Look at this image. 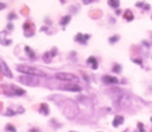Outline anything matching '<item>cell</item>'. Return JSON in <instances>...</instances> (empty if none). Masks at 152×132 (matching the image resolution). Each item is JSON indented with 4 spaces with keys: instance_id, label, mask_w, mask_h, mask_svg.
<instances>
[{
    "instance_id": "obj_1",
    "label": "cell",
    "mask_w": 152,
    "mask_h": 132,
    "mask_svg": "<svg viewBox=\"0 0 152 132\" xmlns=\"http://www.w3.org/2000/svg\"><path fill=\"white\" fill-rule=\"evenodd\" d=\"M58 106H59V109L62 111V113H63L65 117L70 118V119H72V118L78 113L77 105H76L72 100H64V101L59 102Z\"/></svg>"
},
{
    "instance_id": "obj_2",
    "label": "cell",
    "mask_w": 152,
    "mask_h": 132,
    "mask_svg": "<svg viewBox=\"0 0 152 132\" xmlns=\"http://www.w3.org/2000/svg\"><path fill=\"white\" fill-rule=\"evenodd\" d=\"M0 92L4 93L5 95L7 96H13V95H18V96H21L25 94V90L23 88H18L15 87L14 84H2L0 87Z\"/></svg>"
},
{
    "instance_id": "obj_3",
    "label": "cell",
    "mask_w": 152,
    "mask_h": 132,
    "mask_svg": "<svg viewBox=\"0 0 152 132\" xmlns=\"http://www.w3.org/2000/svg\"><path fill=\"white\" fill-rule=\"evenodd\" d=\"M17 70L23 74H30V75H36V76H46L44 71L40 69L32 67V65H26V64H19L17 65Z\"/></svg>"
},
{
    "instance_id": "obj_4",
    "label": "cell",
    "mask_w": 152,
    "mask_h": 132,
    "mask_svg": "<svg viewBox=\"0 0 152 132\" xmlns=\"http://www.w3.org/2000/svg\"><path fill=\"white\" fill-rule=\"evenodd\" d=\"M19 81L23 83V84H26V86H38L39 84V80L36 75H30V74H26L25 76H21L19 77Z\"/></svg>"
},
{
    "instance_id": "obj_5",
    "label": "cell",
    "mask_w": 152,
    "mask_h": 132,
    "mask_svg": "<svg viewBox=\"0 0 152 132\" xmlns=\"http://www.w3.org/2000/svg\"><path fill=\"white\" fill-rule=\"evenodd\" d=\"M56 78L61 80V81H66V82H77L78 81V77L74 74H70V73H57L56 75Z\"/></svg>"
},
{
    "instance_id": "obj_6",
    "label": "cell",
    "mask_w": 152,
    "mask_h": 132,
    "mask_svg": "<svg viewBox=\"0 0 152 132\" xmlns=\"http://www.w3.org/2000/svg\"><path fill=\"white\" fill-rule=\"evenodd\" d=\"M0 71H1L6 77H8V78H12V77H13V74H12L10 67L6 64V62H5L2 58H0Z\"/></svg>"
},
{
    "instance_id": "obj_7",
    "label": "cell",
    "mask_w": 152,
    "mask_h": 132,
    "mask_svg": "<svg viewBox=\"0 0 152 132\" xmlns=\"http://www.w3.org/2000/svg\"><path fill=\"white\" fill-rule=\"evenodd\" d=\"M102 81L106 84H116V83H119V80L115 76H110V75H103Z\"/></svg>"
},
{
    "instance_id": "obj_8",
    "label": "cell",
    "mask_w": 152,
    "mask_h": 132,
    "mask_svg": "<svg viewBox=\"0 0 152 132\" xmlns=\"http://www.w3.org/2000/svg\"><path fill=\"white\" fill-rule=\"evenodd\" d=\"M90 38V34H83V33H77L75 36V40L81 43V44H86L87 40Z\"/></svg>"
},
{
    "instance_id": "obj_9",
    "label": "cell",
    "mask_w": 152,
    "mask_h": 132,
    "mask_svg": "<svg viewBox=\"0 0 152 132\" xmlns=\"http://www.w3.org/2000/svg\"><path fill=\"white\" fill-rule=\"evenodd\" d=\"M23 112H24V108L23 107H15V108L8 107L5 115H15V114H19V113H23Z\"/></svg>"
},
{
    "instance_id": "obj_10",
    "label": "cell",
    "mask_w": 152,
    "mask_h": 132,
    "mask_svg": "<svg viewBox=\"0 0 152 132\" xmlns=\"http://www.w3.org/2000/svg\"><path fill=\"white\" fill-rule=\"evenodd\" d=\"M56 54H57V49H52L51 51H49V52H45V54H44V56H43V59H44V62H46V63L51 62L52 57H53Z\"/></svg>"
},
{
    "instance_id": "obj_11",
    "label": "cell",
    "mask_w": 152,
    "mask_h": 132,
    "mask_svg": "<svg viewBox=\"0 0 152 132\" xmlns=\"http://www.w3.org/2000/svg\"><path fill=\"white\" fill-rule=\"evenodd\" d=\"M124 117L122 115H115L114 117V119H113V121H112V125H113V127H119L120 125H122L124 124Z\"/></svg>"
},
{
    "instance_id": "obj_12",
    "label": "cell",
    "mask_w": 152,
    "mask_h": 132,
    "mask_svg": "<svg viewBox=\"0 0 152 132\" xmlns=\"http://www.w3.org/2000/svg\"><path fill=\"white\" fill-rule=\"evenodd\" d=\"M6 34H7L6 31L0 32V44H2V45H10V44H12V40L11 39H7L6 38Z\"/></svg>"
},
{
    "instance_id": "obj_13",
    "label": "cell",
    "mask_w": 152,
    "mask_h": 132,
    "mask_svg": "<svg viewBox=\"0 0 152 132\" xmlns=\"http://www.w3.org/2000/svg\"><path fill=\"white\" fill-rule=\"evenodd\" d=\"M59 88L63 90H71V92H80L81 90V87L78 84H69L66 87H59Z\"/></svg>"
},
{
    "instance_id": "obj_14",
    "label": "cell",
    "mask_w": 152,
    "mask_h": 132,
    "mask_svg": "<svg viewBox=\"0 0 152 132\" xmlns=\"http://www.w3.org/2000/svg\"><path fill=\"white\" fill-rule=\"evenodd\" d=\"M87 63L90 65L91 69H97V59H96L94 56H90V57L87 59Z\"/></svg>"
},
{
    "instance_id": "obj_15",
    "label": "cell",
    "mask_w": 152,
    "mask_h": 132,
    "mask_svg": "<svg viewBox=\"0 0 152 132\" xmlns=\"http://www.w3.org/2000/svg\"><path fill=\"white\" fill-rule=\"evenodd\" d=\"M23 27H24V33H26L28 30H30L31 32H34V30H33L34 26H33V24H32L31 21H28V20L24 23V26H23Z\"/></svg>"
},
{
    "instance_id": "obj_16",
    "label": "cell",
    "mask_w": 152,
    "mask_h": 132,
    "mask_svg": "<svg viewBox=\"0 0 152 132\" xmlns=\"http://www.w3.org/2000/svg\"><path fill=\"white\" fill-rule=\"evenodd\" d=\"M49 112H50L49 106L46 103H40V106H39V113L43 114V115H48Z\"/></svg>"
},
{
    "instance_id": "obj_17",
    "label": "cell",
    "mask_w": 152,
    "mask_h": 132,
    "mask_svg": "<svg viewBox=\"0 0 152 132\" xmlns=\"http://www.w3.org/2000/svg\"><path fill=\"white\" fill-rule=\"evenodd\" d=\"M124 19H126L127 21H132L134 19V15H133V13H132L131 10H126L124 12Z\"/></svg>"
},
{
    "instance_id": "obj_18",
    "label": "cell",
    "mask_w": 152,
    "mask_h": 132,
    "mask_svg": "<svg viewBox=\"0 0 152 132\" xmlns=\"http://www.w3.org/2000/svg\"><path fill=\"white\" fill-rule=\"evenodd\" d=\"M25 52H26V55H27L31 59H36V54L32 51V49H31L30 46H25Z\"/></svg>"
},
{
    "instance_id": "obj_19",
    "label": "cell",
    "mask_w": 152,
    "mask_h": 132,
    "mask_svg": "<svg viewBox=\"0 0 152 132\" xmlns=\"http://www.w3.org/2000/svg\"><path fill=\"white\" fill-rule=\"evenodd\" d=\"M108 5L113 8H118L120 6V1L119 0H108Z\"/></svg>"
},
{
    "instance_id": "obj_20",
    "label": "cell",
    "mask_w": 152,
    "mask_h": 132,
    "mask_svg": "<svg viewBox=\"0 0 152 132\" xmlns=\"http://www.w3.org/2000/svg\"><path fill=\"white\" fill-rule=\"evenodd\" d=\"M89 14H90V17H93V18L97 19V18H100V17H101V11H100V10H95V11H91Z\"/></svg>"
},
{
    "instance_id": "obj_21",
    "label": "cell",
    "mask_w": 152,
    "mask_h": 132,
    "mask_svg": "<svg viewBox=\"0 0 152 132\" xmlns=\"http://www.w3.org/2000/svg\"><path fill=\"white\" fill-rule=\"evenodd\" d=\"M69 21H70V15H65V17H63V18H62V20H61L59 23H61V25H62V26H65Z\"/></svg>"
},
{
    "instance_id": "obj_22",
    "label": "cell",
    "mask_w": 152,
    "mask_h": 132,
    "mask_svg": "<svg viewBox=\"0 0 152 132\" xmlns=\"http://www.w3.org/2000/svg\"><path fill=\"white\" fill-rule=\"evenodd\" d=\"M115 74H120L121 73V65L120 64H118V63H115L114 65H113V69H112Z\"/></svg>"
},
{
    "instance_id": "obj_23",
    "label": "cell",
    "mask_w": 152,
    "mask_h": 132,
    "mask_svg": "<svg viewBox=\"0 0 152 132\" xmlns=\"http://www.w3.org/2000/svg\"><path fill=\"white\" fill-rule=\"evenodd\" d=\"M5 130L7 131V132H17V130H15V127L12 125V124H7L6 126H5Z\"/></svg>"
},
{
    "instance_id": "obj_24",
    "label": "cell",
    "mask_w": 152,
    "mask_h": 132,
    "mask_svg": "<svg viewBox=\"0 0 152 132\" xmlns=\"http://www.w3.org/2000/svg\"><path fill=\"white\" fill-rule=\"evenodd\" d=\"M137 128H138V132H146V130H145V127H144V124L140 122V121L137 124Z\"/></svg>"
},
{
    "instance_id": "obj_25",
    "label": "cell",
    "mask_w": 152,
    "mask_h": 132,
    "mask_svg": "<svg viewBox=\"0 0 152 132\" xmlns=\"http://www.w3.org/2000/svg\"><path fill=\"white\" fill-rule=\"evenodd\" d=\"M119 38H120V37H119L118 34H114V36H112V37L109 38V43H110V44H114V43H116V42L119 40Z\"/></svg>"
},
{
    "instance_id": "obj_26",
    "label": "cell",
    "mask_w": 152,
    "mask_h": 132,
    "mask_svg": "<svg viewBox=\"0 0 152 132\" xmlns=\"http://www.w3.org/2000/svg\"><path fill=\"white\" fill-rule=\"evenodd\" d=\"M132 61H133L134 63H137V64H139L140 67H142V61H141L140 58H134V57H132Z\"/></svg>"
},
{
    "instance_id": "obj_27",
    "label": "cell",
    "mask_w": 152,
    "mask_h": 132,
    "mask_svg": "<svg viewBox=\"0 0 152 132\" xmlns=\"http://www.w3.org/2000/svg\"><path fill=\"white\" fill-rule=\"evenodd\" d=\"M15 18H17V14H15V13H13V12H12V13H10V14H8V19H11V20H12V19H15Z\"/></svg>"
},
{
    "instance_id": "obj_28",
    "label": "cell",
    "mask_w": 152,
    "mask_h": 132,
    "mask_svg": "<svg viewBox=\"0 0 152 132\" xmlns=\"http://www.w3.org/2000/svg\"><path fill=\"white\" fill-rule=\"evenodd\" d=\"M142 8H144V11H148V10H150V8H151V6H150V5H148V4H145V5H144V7H142Z\"/></svg>"
},
{
    "instance_id": "obj_29",
    "label": "cell",
    "mask_w": 152,
    "mask_h": 132,
    "mask_svg": "<svg viewBox=\"0 0 152 132\" xmlns=\"http://www.w3.org/2000/svg\"><path fill=\"white\" fill-rule=\"evenodd\" d=\"M21 13H23V14H27V13H28L27 7H24V8H23V11H21Z\"/></svg>"
},
{
    "instance_id": "obj_30",
    "label": "cell",
    "mask_w": 152,
    "mask_h": 132,
    "mask_svg": "<svg viewBox=\"0 0 152 132\" xmlns=\"http://www.w3.org/2000/svg\"><path fill=\"white\" fill-rule=\"evenodd\" d=\"M142 44H144V45H145L147 49L150 48V43H148V42H146V40H142Z\"/></svg>"
},
{
    "instance_id": "obj_31",
    "label": "cell",
    "mask_w": 152,
    "mask_h": 132,
    "mask_svg": "<svg viewBox=\"0 0 152 132\" xmlns=\"http://www.w3.org/2000/svg\"><path fill=\"white\" fill-rule=\"evenodd\" d=\"M5 7H6V5H5L4 2H0V11H1V10H4Z\"/></svg>"
},
{
    "instance_id": "obj_32",
    "label": "cell",
    "mask_w": 152,
    "mask_h": 132,
    "mask_svg": "<svg viewBox=\"0 0 152 132\" xmlns=\"http://www.w3.org/2000/svg\"><path fill=\"white\" fill-rule=\"evenodd\" d=\"M30 132H39V130L38 128H31Z\"/></svg>"
},
{
    "instance_id": "obj_33",
    "label": "cell",
    "mask_w": 152,
    "mask_h": 132,
    "mask_svg": "<svg viewBox=\"0 0 152 132\" xmlns=\"http://www.w3.org/2000/svg\"><path fill=\"white\" fill-rule=\"evenodd\" d=\"M7 29H8V30H12V29H13V25H12V24H8V25H7Z\"/></svg>"
},
{
    "instance_id": "obj_34",
    "label": "cell",
    "mask_w": 152,
    "mask_h": 132,
    "mask_svg": "<svg viewBox=\"0 0 152 132\" xmlns=\"http://www.w3.org/2000/svg\"><path fill=\"white\" fill-rule=\"evenodd\" d=\"M125 132H137V131H134V130H131V128H128V130H126Z\"/></svg>"
},
{
    "instance_id": "obj_35",
    "label": "cell",
    "mask_w": 152,
    "mask_h": 132,
    "mask_svg": "<svg viewBox=\"0 0 152 132\" xmlns=\"http://www.w3.org/2000/svg\"><path fill=\"white\" fill-rule=\"evenodd\" d=\"M91 1H93V0H83L84 4H89V2H91Z\"/></svg>"
},
{
    "instance_id": "obj_36",
    "label": "cell",
    "mask_w": 152,
    "mask_h": 132,
    "mask_svg": "<svg viewBox=\"0 0 152 132\" xmlns=\"http://www.w3.org/2000/svg\"><path fill=\"white\" fill-rule=\"evenodd\" d=\"M70 132H75V131H70Z\"/></svg>"
},
{
    "instance_id": "obj_37",
    "label": "cell",
    "mask_w": 152,
    "mask_h": 132,
    "mask_svg": "<svg viewBox=\"0 0 152 132\" xmlns=\"http://www.w3.org/2000/svg\"><path fill=\"white\" fill-rule=\"evenodd\" d=\"M151 121H152V118H151Z\"/></svg>"
},
{
    "instance_id": "obj_38",
    "label": "cell",
    "mask_w": 152,
    "mask_h": 132,
    "mask_svg": "<svg viewBox=\"0 0 152 132\" xmlns=\"http://www.w3.org/2000/svg\"><path fill=\"white\" fill-rule=\"evenodd\" d=\"M151 19H152V15H151Z\"/></svg>"
}]
</instances>
